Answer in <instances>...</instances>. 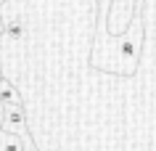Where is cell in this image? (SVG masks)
Masks as SVG:
<instances>
[{"label":"cell","instance_id":"1","mask_svg":"<svg viewBox=\"0 0 156 151\" xmlns=\"http://www.w3.org/2000/svg\"><path fill=\"white\" fill-rule=\"evenodd\" d=\"M0 106H24L16 85L11 82V80H5V77L0 80Z\"/></svg>","mask_w":156,"mask_h":151},{"label":"cell","instance_id":"2","mask_svg":"<svg viewBox=\"0 0 156 151\" xmlns=\"http://www.w3.org/2000/svg\"><path fill=\"white\" fill-rule=\"evenodd\" d=\"M5 34H8L13 42H24V40H27V21H24L21 16L5 21Z\"/></svg>","mask_w":156,"mask_h":151},{"label":"cell","instance_id":"3","mask_svg":"<svg viewBox=\"0 0 156 151\" xmlns=\"http://www.w3.org/2000/svg\"><path fill=\"white\" fill-rule=\"evenodd\" d=\"M24 149H27V143L19 135H13V133L0 127V151H24Z\"/></svg>","mask_w":156,"mask_h":151},{"label":"cell","instance_id":"4","mask_svg":"<svg viewBox=\"0 0 156 151\" xmlns=\"http://www.w3.org/2000/svg\"><path fill=\"white\" fill-rule=\"evenodd\" d=\"M3 32H5V19L0 16V34H3Z\"/></svg>","mask_w":156,"mask_h":151},{"label":"cell","instance_id":"5","mask_svg":"<svg viewBox=\"0 0 156 151\" xmlns=\"http://www.w3.org/2000/svg\"><path fill=\"white\" fill-rule=\"evenodd\" d=\"M0 3H3V0H0Z\"/></svg>","mask_w":156,"mask_h":151}]
</instances>
